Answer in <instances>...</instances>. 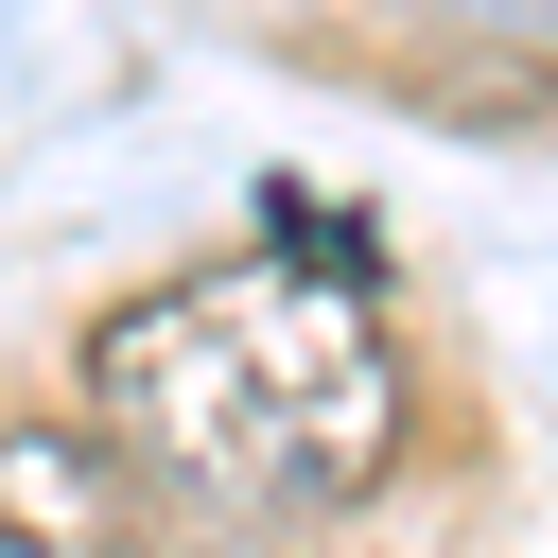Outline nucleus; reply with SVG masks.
I'll use <instances>...</instances> for the list:
<instances>
[{"mask_svg":"<svg viewBox=\"0 0 558 558\" xmlns=\"http://www.w3.org/2000/svg\"><path fill=\"white\" fill-rule=\"evenodd\" d=\"M401 418L418 401H401V349H384L366 279H331L296 244L140 279L87 331V436L209 488V506H262V523H314V506L384 488Z\"/></svg>","mask_w":558,"mask_h":558,"instance_id":"1","label":"nucleus"},{"mask_svg":"<svg viewBox=\"0 0 558 558\" xmlns=\"http://www.w3.org/2000/svg\"><path fill=\"white\" fill-rule=\"evenodd\" d=\"M0 558H122V453L87 418H0Z\"/></svg>","mask_w":558,"mask_h":558,"instance_id":"2","label":"nucleus"},{"mask_svg":"<svg viewBox=\"0 0 558 558\" xmlns=\"http://www.w3.org/2000/svg\"><path fill=\"white\" fill-rule=\"evenodd\" d=\"M401 17H436V35H488V52H541V70H558V0H401Z\"/></svg>","mask_w":558,"mask_h":558,"instance_id":"3","label":"nucleus"}]
</instances>
